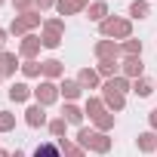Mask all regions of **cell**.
<instances>
[{"label":"cell","instance_id":"4","mask_svg":"<svg viewBox=\"0 0 157 157\" xmlns=\"http://www.w3.org/2000/svg\"><path fill=\"white\" fill-rule=\"evenodd\" d=\"M16 157H22V154H16Z\"/></svg>","mask_w":157,"mask_h":157},{"label":"cell","instance_id":"3","mask_svg":"<svg viewBox=\"0 0 157 157\" xmlns=\"http://www.w3.org/2000/svg\"><path fill=\"white\" fill-rule=\"evenodd\" d=\"M0 43H3V34H0Z\"/></svg>","mask_w":157,"mask_h":157},{"label":"cell","instance_id":"2","mask_svg":"<svg viewBox=\"0 0 157 157\" xmlns=\"http://www.w3.org/2000/svg\"><path fill=\"white\" fill-rule=\"evenodd\" d=\"M136 93H139V96H148L151 90H148V83H139V86H136Z\"/></svg>","mask_w":157,"mask_h":157},{"label":"cell","instance_id":"5","mask_svg":"<svg viewBox=\"0 0 157 157\" xmlns=\"http://www.w3.org/2000/svg\"><path fill=\"white\" fill-rule=\"evenodd\" d=\"M0 157H3V154H0Z\"/></svg>","mask_w":157,"mask_h":157},{"label":"cell","instance_id":"1","mask_svg":"<svg viewBox=\"0 0 157 157\" xmlns=\"http://www.w3.org/2000/svg\"><path fill=\"white\" fill-rule=\"evenodd\" d=\"M34 157H59V151H56V145H40L34 151Z\"/></svg>","mask_w":157,"mask_h":157}]
</instances>
